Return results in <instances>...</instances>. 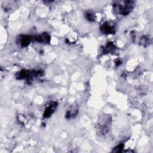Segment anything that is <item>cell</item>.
Wrapping results in <instances>:
<instances>
[{
    "label": "cell",
    "mask_w": 153,
    "mask_h": 153,
    "mask_svg": "<svg viewBox=\"0 0 153 153\" xmlns=\"http://www.w3.org/2000/svg\"><path fill=\"white\" fill-rule=\"evenodd\" d=\"M134 4V2L131 1L117 2L113 5V11L116 14L128 15L133 10Z\"/></svg>",
    "instance_id": "1"
},
{
    "label": "cell",
    "mask_w": 153,
    "mask_h": 153,
    "mask_svg": "<svg viewBox=\"0 0 153 153\" xmlns=\"http://www.w3.org/2000/svg\"><path fill=\"white\" fill-rule=\"evenodd\" d=\"M43 74L42 71H29L23 69L16 74V78L18 79H26L27 81H31L35 78L41 76Z\"/></svg>",
    "instance_id": "2"
},
{
    "label": "cell",
    "mask_w": 153,
    "mask_h": 153,
    "mask_svg": "<svg viewBox=\"0 0 153 153\" xmlns=\"http://www.w3.org/2000/svg\"><path fill=\"white\" fill-rule=\"evenodd\" d=\"M139 43L143 47H147L151 44V39L149 37L146 36H143L142 37H141L139 41Z\"/></svg>",
    "instance_id": "10"
},
{
    "label": "cell",
    "mask_w": 153,
    "mask_h": 153,
    "mask_svg": "<svg viewBox=\"0 0 153 153\" xmlns=\"http://www.w3.org/2000/svg\"><path fill=\"white\" fill-rule=\"evenodd\" d=\"M85 17L86 19L88 21L91 22H94L95 19H96L94 14L93 12H91V11H87V12H86L85 14Z\"/></svg>",
    "instance_id": "11"
},
{
    "label": "cell",
    "mask_w": 153,
    "mask_h": 153,
    "mask_svg": "<svg viewBox=\"0 0 153 153\" xmlns=\"http://www.w3.org/2000/svg\"><path fill=\"white\" fill-rule=\"evenodd\" d=\"M33 39L37 42L42 44H48L50 41L51 37L48 33L44 32L40 35H35L33 37Z\"/></svg>",
    "instance_id": "6"
},
{
    "label": "cell",
    "mask_w": 153,
    "mask_h": 153,
    "mask_svg": "<svg viewBox=\"0 0 153 153\" xmlns=\"http://www.w3.org/2000/svg\"><path fill=\"white\" fill-rule=\"evenodd\" d=\"M32 39V38L30 36L26 35H20L17 37L16 42L22 47H26L30 44Z\"/></svg>",
    "instance_id": "5"
},
{
    "label": "cell",
    "mask_w": 153,
    "mask_h": 153,
    "mask_svg": "<svg viewBox=\"0 0 153 153\" xmlns=\"http://www.w3.org/2000/svg\"><path fill=\"white\" fill-rule=\"evenodd\" d=\"M111 124V118L109 115H105L103 120H100L97 124V129L99 133L103 135L106 134L110 130V126Z\"/></svg>",
    "instance_id": "3"
},
{
    "label": "cell",
    "mask_w": 153,
    "mask_h": 153,
    "mask_svg": "<svg viewBox=\"0 0 153 153\" xmlns=\"http://www.w3.org/2000/svg\"><path fill=\"white\" fill-rule=\"evenodd\" d=\"M100 30L104 34H114L116 31L115 23L112 21L104 22L100 26Z\"/></svg>",
    "instance_id": "4"
},
{
    "label": "cell",
    "mask_w": 153,
    "mask_h": 153,
    "mask_svg": "<svg viewBox=\"0 0 153 153\" xmlns=\"http://www.w3.org/2000/svg\"><path fill=\"white\" fill-rule=\"evenodd\" d=\"M116 49L115 45L111 42H108L106 45L103 48L102 52L103 54H108V53H111L114 52Z\"/></svg>",
    "instance_id": "9"
},
{
    "label": "cell",
    "mask_w": 153,
    "mask_h": 153,
    "mask_svg": "<svg viewBox=\"0 0 153 153\" xmlns=\"http://www.w3.org/2000/svg\"><path fill=\"white\" fill-rule=\"evenodd\" d=\"M58 103L56 102H51L49 104V105L45 108L44 112V118H48L50 117L52 114L54 112L55 109H56Z\"/></svg>",
    "instance_id": "7"
},
{
    "label": "cell",
    "mask_w": 153,
    "mask_h": 153,
    "mask_svg": "<svg viewBox=\"0 0 153 153\" xmlns=\"http://www.w3.org/2000/svg\"><path fill=\"white\" fill-rule=\"evenodd\" d=\"M123 148H124V144H123V143L119 144V145H117L115 148H114V150L112 151V152H121Z\"/></svg>",
    "instance_id": "12"
},
{
    "label": "cell",
    "mask_w": 153,
    "mask_h": 153,
    "mask_svg": "<svg viewBox=\"0 0 153 153\" xmlns=\"http://www.w3.org/2000/svg\"><path fill=\"white\" fill-rule=\"evenodd\" d=\"M78 112V109L76 106H70L66 112V118L67 119H71L75 118Z\"/></svg>",
    "instance_id": "8"
}]
</instances>
